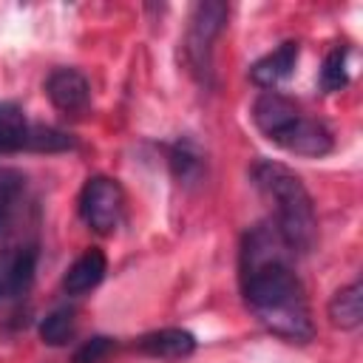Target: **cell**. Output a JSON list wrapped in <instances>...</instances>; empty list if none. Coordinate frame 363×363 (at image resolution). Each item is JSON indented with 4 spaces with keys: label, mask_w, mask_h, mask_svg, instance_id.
<instances>
[{
    "label": "cell",
    "mask_w": 363,
    "mask_h": 363,
    "mask_svg": "<svg viewBox=\"0 0 363 363\" xmlns=\"http://www.w3.org/2000/svg\"><path fill=\"white\" fill-rule=\"evenodd\" d=\"M241 292L255 320L289 343L315 337V323L301 278L292 269V252L275 224H255L241 241Z\"/></svg>",
    "instance_id": "6da1fadb"
},
{
    "label": "cell",
    "mask_w": 363,
    "mask_h": 363,
    "mask_svg": "<svg viewBox=\"0 0 363 363\" xmlns=\"http://www.w3.org/2000/svg\"><path fill=\"white\" fill-rule=\"evenodd\" d=\"M255 184L275 201V230L292 255H306L318 241V216L309 190L281 162H258Z\"/></svg>",
    "instance_id": "7a4b0ae2"
},
{
    "label": "cell",
    "mask_w": 363,
    "mask_h": 363,
    "mask_svg": "<svg viewBox=\"0 0 363 363\" xmlns=\"http://www.w3.org/2000/svg\"><path fill=\"white\" fill-rule=\"evenodd\" d=\"M122 210H125V193L122 184L111 176H91L82 184L79 193V216L82 221L99 233V235H111L119 221H122Z\"/></svg>",
    "instance_id": "3957f363"
},
{
    "label": "cell",
    "mask_w": 363,
    "mask_h": 363,
    "mask_svg": "<svg viewBox=\"0 0 363 363\" xmlns=\"http://www.w3.org/2000/svg\"><path fill=\"white\" fill-rule=\"evenodd\" d=\"M227 14L230 9L224 3H216V0H207V3H199L193 9V20H190V31H187V60L193 65V71H210V51H213V40L221 34L224 23H227Z\"/></svg>",
    "instance_id": "277c9868"
},
{
    "label": "cell",
    "mask_w": 363,
    "mask_h": 363,
    "mask_svg": "<svg viewBox=\"0 0 363 363\" xmlns=\"http://www.w3.org/2000/svg\"><path fill=\"white\" fill-rule=\"evenodd\" d=\"M269 142H275L278 147H284L286 153H295V156H309V159H320L332 150L335 139H332V130L315 119V116H306L303 111L284 128L278 130Z\"/></svg>",
    "instance_id": "5b68a950"
},
{
    "label": "cell",
    "mask_w": 363,
    "mask_h": 363,
    "mask_svg": "<svg viewBox=\"0 0 363 363\" xmlns=\"http://www.w3.org/2000/svg\"><path fill=\"white\" fill-rule=\"evenodd\" d=\"M45 96L57 111L79 113L91 102V85L77 68H54L45 79Z\"/></svg>",
    "instance_id": "8992f818"
},
{
    "label": "cell",
    "mask_w": 363,
    "mask_h": 363,
    "mask_svg": "<svg viewBox=\"0 0 363 363\" xmlns=\"http://www.w3.org/2000/svg\"><path fill=\"white\" fill-rule=\"evenodd\" d=\"M298 113H301V108L278 91H264L252 105V122L267 139H272L278 130H284Z\"/></svg>",
    "instance_id": "52a82bcc"
},
{
    "label": "cell",
    "mask_w": 363,
    "mask_h": 363,
    "mask_svg": "<svg viewBox=\"0 0 363 363\" xmlns=\"http://www.w3.org/2000/svg\"><path fill=\"white\" fill-rule=\"evenodd\" d=\"M37 267V250L34 247H17L0 255V298L20 295L28 289Z\"/></svg>",
    "instance_id": "ba28073f"
},
{
    "label": "cell",
    "mask_w": 363,
    "mask_h": 363,
    "mask_svg": "<svg viewBox=\"0 0 363 363\" xmlns=\"http://www.w3.org/2000/svg\"><path fill=\"white\" fill-rule=\"evenodd\" d=\"M298 51H301V48H298V43H295V40L281 43L272 54L261 57V60L250 68V79H252L258 88H264V91H275V85H278V82H284V79L295 71Z\"/></svg>",
    "instance_id": "9c48e42d"
},
{
    "label": "cell",
    "mask_w": 363,
    "mask_h": 363,
    "mask_svg": "<svg viewBox=\"0 0 363 363\" xmlns=\"http://www.w3.org/2000/svg\"><path fill=\"white\" fill-rule=\"evenodd\" d=\"M108 272V258L99 247H88L65 272L62 278V289L68 295H85L91 292L94 286H99V281L105 278Z\"/></svg>",
    "instance_id": "30bf717a"
},
{
    "label": "cell",
    "mask_w": 363,
    "mask_h": 363,
    "mask_svg": "<svg viewBox=\"0 0 363 363\" xmlns=\"http://www.w3.org/2000/svg\"><path fill=\"white\" fill-rule=\"evenodd\" d=\"M193 349H196V337L187 329H176V326L156 329L139 337V352L159 357V360H179V357L193 354Z\"/></svg>",
    "instance_id": "8fae6325"
},
{
    "label": "cell",
    "mask_w": 363,
    "mask_h": 363,
    "mask_svg": "<svg viewBox=\"0 0 363 363\" xmlns=\"http://www.w3.org/2000/svg\"><path fill=\"white\" fill-rule=\"evenodd\" d=\"M329 320L337 329H357L363 320V284L352 281L340 286L329 301Z\"/></svg>",
    "instance_id": "7c38bea8"
},
{
    "label": "cell",
    "mask_w": 363,
    "mask_h": 363,
    "mask_svg": "<svg viewBox=\"0 0 363 363\" xmlns=\"http://www.w3.org/2000/svg\"><path fill=\"white\" fill-rule=\"evenodd\" d=\"M28 142V122L20 105L0 102V150H23Z\"/></svg>",
    "instance_id": "4fadbf2b"
},
{
    "label": "cell",
    "mask_w": 363,
    "mask_h": 363,
    "mask_svg": "<svg viewBox=\"0 0 363 363\" xmlns=\"http://www.w3.org/2000/svg\"><path fill=\"white\" fill-rule=\"evenodd\" d=\"M74 326H77V312H74L71 306H60V309H54V312H48V315L43 318V323H40V337H43V343H48V346H62V343L71 340Z\"/></svg>",
    "instance_id": "5bb4252c"
},
{
    "label": "cell",
    "mask_w": 363,
    "mask_h": 363,
    "mask_svg": "<svg viewBox=\"0 0 363 363\" xmlns=\"http://www.w3.org/2000/svg\"><path fill=\"white\" fill-rule=\"evenodd\" d=\"M23 187H26L23 173H17L11 167H3L0 170V230L9 224V218L14 213V201L23 193Z\"/></svg>",
    "instance_id": "9a60e30c"
},
{
    "label": "cell",
    "mask_w": 363,
    "mask_h": 363,
    "mask_svg": "<svg viewBox=\"0 0 363 363\" xmlns=\"http://www.w3.org/2000/svg\"><path fill=\"white\" fill-rule=\"evenodd\" d=\"M346 82H349L346 48H332L320 68V85H323V91H340V88H346Z\"/></svg>",
    "instance_id": "2e32d148"
},
{
    "label": "cell",
    "mask_w": 363,
    "mask_h": 363,
    "mask_svg": "<svg viewBox=\"0 0 363 363\" xmlns=\"http://www.w3.org/2000/svg\"><path fill=\"white\" fill-rule=\"evenodd\" d=\"M26 147H31V150H65V147H71V139H68L62 130L34 125V128H28V142H26Z\"/></svg>",
    "instance_id": "e0dca14e"
},
{
    "label": "cell",
    "mask_w": 363,
    "mask_h": 363,
    "mask_svg": "<svg viewBox=\"0 0 363 363\" xmlns=\"http://www.w3.org/2000/svg\"><path fill=\"white\" fill-rule=\"evenodd\" d=\"M113 349H116V340H113V337L96 335V337L85 340V343L74 352V363H102Z\"/></svg>",
    "instance_id": "ac0fdd59"
},
{
    "label": "cell",
    "mask_w": 363,
    "mask_h": 363,
    "mask_svg": "<svg viewBox=\"0 0 363 363\" xmlns=\"http://www.w3.org/2000/svg\"><path fill=\"white\" fill-rule=\"evenodd\" d=\"M173 170H176L179 179H193L201 170V159H199V153L187 142L176 145V150H173Z\"/></svg>",
    "instance_id": "d6986e66"
}]
</instances>
